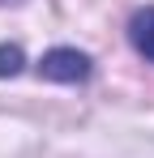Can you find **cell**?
Here are the masks:
<instances>
[{
  "instance_id": "1",
  "label": "cell",
  "mask_w": 154,
  "mask_h": 158,
  "mask_svg": "<svg viewBox=\"0 0 154 158\" xmlns=\"http://www.w3.org/2000/svg\"><path fill=\"white\" fill-rule=\"evenodd\" d=\"M39 77L47 81H86L90 77V56L73 52V47H56L39 60Z\"/></svg>"
},
{
  "instance_id": "3",
  "label": "cell",
  "mask_w": 154,
  "mask_h": 158,
  "mask_svg": "<svg viewBox=\"0 0 154 158\" xmlns=\"http://www.w3.org/2000/svg\"><path fill=\"white\" fill-rule=\"evenodd\" d=\"M22 69V47H0V77H13Z\"/></svg>"
},
{
  "instance_id": "4",
  "label": "cell",
  "mask_w": 154,
  "mask_h": 158,
  "mask_svg": "<svg viewBox=\"0 0 154 158\" xmlns=\"http://www.w3.org/2000/svg\"><path fill=\"white\" fill-rule=\"evenodd\" d=\"M0 4H22V0H0Z\"/></svg>"
},
{
  "instance_id": "2",
  "label": "cell",
  "mask_w": 154,
  "mask_h": 158,
  "mask_svg": "<svg viewBox=\"0 0 154 158\" xmlns=\"http://www.w3.org/2000/svg\"><path fill=\"white\" fill-rule=\"evenodd\" d=\"M128 39H133V47L154 64V4L133 13V22H128Z\"/></svg>"
}]
</instances>
